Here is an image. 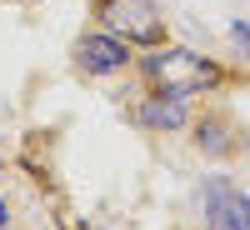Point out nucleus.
Instances as JSON below:
<instances>
[{"instance_id": "f257e3e1", "label": "nucleus", "mask_w": 250, "mask_h": 230, "mask_svg": "<svg viewBox=\"0 0 250 230\" xmlns=\"http://www.w3.org/2000/svg\"><path fill=\"white\" fill-rule=\"evenodd\" d=\"M140 75L150 80V90H160V95H180V100L205 95V90H215L220 80H225V70L215 65L210 55L185 50V45H155L150 55L140 60Z\"/></svg>"}, {"instance_id": "f03ea898", "label": "nucleus", "mask_w": 250, "mask_h": 230, "mask_svg": "<svg viewBox=\"0 0 250 230\" xmlns=\"http://www.w3.org/2000/svg\"><path fill=\"white\" fill-rule=\"evenodd\" d=\"M95 20H100V30L120 35L125 45H140V50L165 45L160 0H95Z\"/></svg>"}, {"instance_id": "7ed1b4c3", "label": "nucleus", "mask_w": 250, "mask_h": 230, "mask_svg": "<svg viewBox=\"0 0 250 230\" xmlns=\"http://www.w3.org/2000/svg\"><path fill=\"white\" fill-rule=\"evenodd\" d=\"M195 205H200V230H250V195L225 175L205 180L195 190Z\"/></svg>"}, {"instance_id": "20e7f679", "label": "nucleus", "mask_w": 250, "mask_h": 230, "mask_svg": "<svg viewBox=\"0 0 250 230\" xmlns=\"http://www.w3.org/2000/svg\"><path fill=\"white\" fill-rule=\"evenodd\" d=\"M130 50H135V45H125L120 35H110V30H90V35L75 40V65L85 70V75H120V70L135 65Z\"/></svg>"}, {"instance_id": "39448f33", "label": "nucleus", "mask_w": 250, "mask_h": 230, "mask_svg": "<svg viewBox=\"0 0 250 230\" xmlns=\"http://www.w3.org/2000/svg\"><path fill=\"white\" fill-rule=\"evenodd\" d=\"M135 125L140 130H150V135H175L190 125V100H180V95H140V105H135Z\"/></svg>"}, {"instance_id": "423d86ee", "label": "nucleus", "mask_w": 250, "mask_h": 230, "mask_svg": "<svg viewBox=\"0 0 250 230\" xmlns=\"http://www.w3.org/2000/svg\"><path fill=\"white\" fill-rule=\"evenodd\" d=\"M195 145L205 155H230L235 150V140H230V125H225L220 115H205L200 125H195Z\"/></svg>"}, {"instance_id": "0eeeda50", "label": "nucleus", "mask_w": 250, "mask_h": 230, "mask_svg": "<svg viewBox=\"0 0 250 230\" xmlns=\"http://www.w3.org/2000/svg\"><path fill=\"white\" fill-rule=\"evenodd\" d=\"M230 40H235V50L250 60V20H235V25H230Z\"/></svg>"}, {"instance_id": "6e6552de", "label": "nucleus", "mask_w": 250, "mask_h": 230, "mask_svg": "<svg viewBox=\"0 0 250 230\" xmlns=\"http://www.w3.org/2000/svg\"><path fill=\"white\" fill-rule=\"evenodd\" d=\"M0 225H10V215H5V200H0Z\"/></svg>"}]
</instances>
